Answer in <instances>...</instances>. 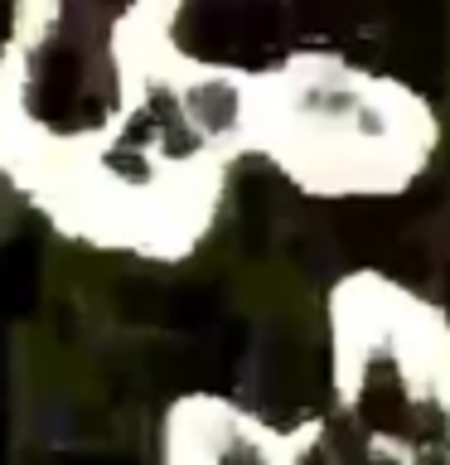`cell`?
<instances>
[]
</instances>
